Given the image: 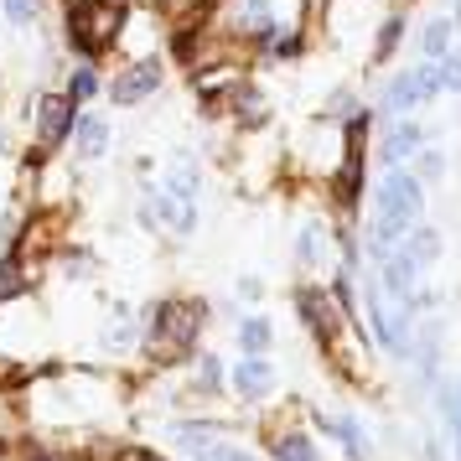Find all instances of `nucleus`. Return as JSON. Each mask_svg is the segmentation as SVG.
<instances>
[{
    "mask_svg": "<svg viewBox=\"0 0 461 461\" xmlns=\"http://www.w3.org/2000/svg\"><path fill=\"white\" fill-rule=\"evenodd\" d=\"M451 22H430L425 26V58H451Z\"/></svg>",
    "mask_w": 461,
    "mask_h": 461,
    "instance_id": "ddd939ff",
    "label": "nucleus"
},
{
    "mask_svg": "<svg viewBox=\"0 0 461 461\" xmlns=\"http://www.w3.org/2000/svg\"><path fill=\"white\" fill-rule=\"evenodd\" d=\"M73 109H78V99H73V94H52V99H47L42 104V130H37V135H42V146H58V140H68V130H73Z\"/></svg>",
    "mask_w": 461,
    "mask_h": 461,
    "instance_id": "39448f33",
    "label": "nucleus"
},
{
    "mask_svg": "<svg viewBox=\"0 0 461 461\" xmlns=\"http://www.w3.org/2000/svg\"><path fill=\"white\" fill-rule=\"evenodd\" d=\"M94 88H99V78H94V68H78V73H73V84H68V94H73V99H88Z\"/></svg>",
    "mask_w": 461,
    "mask_h": 461,
    "instance_id": "2eb2a0df",
    "label": "nucleus"
},
{
    "mask_svg": "<svg viewBox=\"0 0 461 461\" xmlns=\"http://www.w3.org/2000/svg\"><path fill=\"white\" fill-rule=\"evenodd\" d=\"M420 203H425V187H420V176H410L404 167H394L389 176H384V187H378V223H374L378 249L399 244L404 233L415 229Z\"/></svg>",
    "mask_w": 461,
    "mask_h": 461,
    "instance_id": "f257e3e1",
    "label": "nucleus"
},
{
    "mask_svg": "<svg viewBox=\"0 0 461 461\" xmlns=\"http://www.w3.org/2000/svg\"><path fill=\"white\" fill-rule=\"evenodd\" d=\"M420 146H425V140H420V130L415 125H399L394 135L384 140V161H389V167H399V161H410Z\"/></svg>",
    "mask_w": 461,
    "mask_h": 461,
    "instance_id": "1a4fd4ad",
    "label": "nucleus"
},
{
    "mask_svg": "<svg viewBox=\"0 0 461 461\" xmlns=\"http://www.w3.org/2000/svg\"><path fill=\"white\" fill-rule=\"evenodd\" d=\"M197 461H254L244 451H229V446H197Z\"/></svg>",
    "mask_w": 461,
    "mask_h": 461,
    "instance_id": "dca6fc26",
    "label": "nucleus"
},
{
    "mask_svg": "<svg viewBox=\"0 0 461 461\" xmlns=\"http://www.w3.org/2000/svg\"><path fill=\"white\" fill-rule=\"evenodd\" d=\"M295 306H301V316L312 321V332L321 337V342L332 337V306H327V295H321V291H301V301H295Z\"/></svg>",
    "mask_w": 461,
    "mask_h": 461,
    "instance_id": "6e6552de",
    "label": "nucleus"
},
{
    "mask_svg": "<svg viewBox=\"0 0 461 461\" xmlns=\"http://www.w3.org/2000/svg\"><path fill=\"white\" fill-rule=\"evenodd\" d=\"M456 451H461V399H456Z\"/></svg>",
    "mask_w": 461,
    "mask_h": 461,
    "instance_id": "aec40b11",
    "label": "nucleus"
},
{
    "mask_svg": "<svg viewBox=\"0 0 461 461\" xmlns=\"http://www.w3.org/2000/svg\"><path fill=\"white\" fill-rule=\"evenodd\" d=\"M78 135H84V150H88V156H99V150L109 146V140H104V135H109L104 120H84V125H78Z\"/></svg>",
    "mask_w": 461,
    "mask_h": 461,
    "instance_id": "4468645a",
    "label": "nucleus"
},
{
    "mask_svg": "<svg viewBox=\"0 0 461 461\" xmlns=\"http://www.w3.org/2000/svg\"><path fill=\"white\" fill-rule=\"evenodd\" d=\"M130 461H156V456H130Z\"/></svg>",
    "mask_w": 461,
    "mask_h": 461,
    "instance_id": "412c9836",
    "label": "nucleus"
},
{
    "mask_svg": "<svg viewBox=\"0 0 461 461\" xmlns=\"http://www.w3.org/2000/svg\"><path fill=\"white\" fill-rule=\"evenodd\" d=\"M68 26H73V47L94 58V52H104L114 42V32L125 26V11L114 5V0H78L73 11H68Z\"/></svg>",
    "mask_w": 461,
    "mask_h": 461,
    "instance_id": "f03ea898",
    "label": "nucleus"
},
{
    "mask_svg": "<svg viewBox=\"0 0 461 461\" xmlns=\"http://www.w3.org/2000/svg\"><path fill=\"white\" fill-rule=\"evenodd\" d=\"M233 26H239L244 37H270L275 16H270L265 0H233Z\"/></svg>",
    "mask_w": 461,
    "mask_h": 461,
    "instance_id": "0eeeda50",
    "label": "nucleus"
},
{
    "mask_svg": "<svg viewBox=\"0 0 461 461\" xmlns=\"http://www.w3.org/2000/svg\"><path fill=\"white\" fill-rule=\"evenodd\" d=\"M156 84H161V68H156V63H140V68H130V73H120L114 99H120V104H135V99H146Z\"/></svg>",
    "mask_w": 461,
    "mask_h": 461,
    "instance_id": "423d86ee",
    "label": "nucleus"
},
{
    "mask_svg": "<svg viewBox=\"0 0 461 461\" xmlns=\"http://www.w3.org/2000/svg\"><path fill=\"white\" fill-rule=\"evenodd\" d=\"M275 461H321V456H316V446L301 430H291V436L275 440Z\"/></svg>",
    "mask_w": 461,
    "mask_h": 461,
    "instance_id": "9d476101",
    "label": "nucleus"
},
{
    "mask_svg": "<svg viewBox=\"0 0 461 461\" xmlns=\"http://www.w3.org/2000/svg\"><path fill=\"white\" fill-rule=\"evenodd\" d=\"M16 291V275H11V265H0V295Z\"/></svg>",
    "mask_w": 461,
    "mask_h": 461,
    "instance_id": "6ab92c4d",
    "label": "nucleus"
},
{
    "mask_svg": "<svg viewBox=\"0 0 461 461\" xmlns=\"http://www.w3.org/2000/svg\"><path fill=\"white\" fill-rule=\"evenodd\" d=\"M233 378H239V389H244V394H265V389H270V368H265V363H254V357H249V363H239V374H233Z\"/></svg>",
    "mask_w": 461,
    "mask_h": 461,
    "instance_id": "f8f14e48",
    "label": "nucleus"
},
{
    "mask_svg": "<svg viewBox=\"0 0 461 461\" xmlns=\"http://www.w3.org/2000/svg\"><path fill=\"white\" fill-rule=\"evenodd\" d=\"M332 436L342 440V446H348V456L353 461H368V440H363V430H357V420H332Z\"/></svg>",
    "mask_w": 461,
    "mask_h": 461,
    "instance_id": "9b49d317",
    "label": "nucleus"
},
{
    "mask_svg": "<svg viewBox=\"0 0 461 461\" xmlns=\"http://www.w3.org/2000/svg\"><path fill=\"white\" fill-rule=\"evenodd\" d=\"M265 342H270V327H265V321H244V348H249V353H259Z\"/></svg>",
    "mask_w": 461,
    "mask_h": 461,
    "instance_id": "f3484780",
    "label": "nucleus"
},
{
    "mask_svg": "<svg viewBox=\"0 0 461 461\" xmlns=\"http://www.w3.org/2000/svg\"><path fill=\"white\" fill-rule=\"evenodd\" d=\"M436 88H446V78H440V58H430L425 68L404 73V78L389 88V109H410V104H420V99H430Z\"/></svg>",
    "mask_w": 461,
    "mask_h": 461,
    "instance_id": "20e7f679",
    "label": "nucleus"
},
{
    "mask_svg": "<svg viewBox=\"0 0 461 461\" xmlns=\"http://www.w3.org/2000/svg\"><path fill=\"white\" fill-rule=\"evenodd\" d=\"M5 5H11V16H16V22H32V0H5Z\"/></svg>",
    "mask_w": 461,
    "mask_h": 461,
    "instance_id": "a211bd4d",
    "label": "nucleus"
},
{
    "mask_svg": "<svg viewBox=\"0 0 461 461\" xmlns=\"http://www.w3.org/2000/svg\"><path fill=\"white\" fill-rule=\"evenodd\" d=\"M197 327H203V306L197 301H161L156 306V321H150V348L156 353H187L197 342Z\"/></svg>",
    "mask_w": 461,
    "mask_h": 461,
    "instance_id": "7ed1b4c3",
    "label": "nucleus"
}]
</instances>
